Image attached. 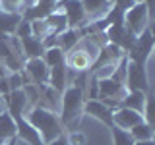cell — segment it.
<instances>
[{"mask_svg":"<svg viewBox=\"0 0 155 145\" xmlns=\"http://www.w3.org/2000/svg\"><path fill=\"white\" fill-rule=\"evenodd\" d=\"M27 122L39 132L43 143H51L56 137H60V122L48 108L37 106L27 114Z\"/></svg>","mask_w":155,"mask_h":145,"instance_id":"cell-1","label":"cell"},{"mask_svg":"<svg viewBox=\"0 0 155 145\" xmlns=\"http://www.w3.org/2000/svg\"><path fill=\"white\" fill-rule=\"evenodd\" d=\"M81 108H84V89H78V87L66 89L64 97H62V120H64V124L76 122Z\"/></svg>","mask_w":155,"mask_h":145,"instance_id":"cell-2","label":"cell"},{"mask_svg":"<svg viewBox=\"0 0 155 145\" xmlns=\"http://www.w3.org/2000/svg\"><path fill=\"white\" fill-rule=\"evenodd\" d=\"M124 21H126V27L132 35H140V33L145 31L147 27V21H149V8L145 2H140V4H134L130 10H126V16H124Z\"/></svg>","mask_w":155,"mask_h":145,"instance_id":"cell-3","label":"cell"},{"mask_svg":"<svg viewBox=\"0 0 155 145\" xmlns=\"http://www.w3.org/2000/svg\"><path fill=\"white\" fill-rule=\"evenodd\" d=\"M143 122V114L136 112V110H130V108H120L113 110V126L114 128H120V130H130L134 128L136 124Z\"/></svg>","mask_w":155,"mask_h":145,"instance_id":"cell-4","label":"cell"},{"mask_svg":"<svg viewBox=\"0 0 155 145\" xmlns=\"http://www.w3.org/2000/svg\"><path fill=\"white\" fill-rule=\"evenodd\" d=\"M97 97L101 99H118L122 103L124 99V87L120 81L107 77V79H97Z\"/></svg>","mask_w":155,"mask_h":145,"instance_id":"cell-5","label":"cell"},{"mask_svg":"<svg viewBox=\"0 0 155 145\" xmlns=\"http://www.w3.org/2000/svg\"><path fill=\"white\" fill-rule=\"evenodd\" d=\"M126 74H128V85L130 91H143L147 89V76H145V70L142 64H136V62H130L128 68H126Z\"/></svg>","mask_w":155,"mask_h":145,"instance_id":"cell-6","label":"cell"},{"mask_svg":"<svg viewBox=\"0 0 155 145\" xmlns=\"http://www.w3.org/2000/svg\"><path fill=\"white\" fill-rule=\"evenodd\" d=\"M6 99V105H8V110H10V116L12 118H23V110H25V105H27V95L23 89H16V91H10V93L4 97Z\"/></svg>","mask_w":155,"mask_h":145,"instance_id":"cell-7","label":"cell"},{"mask_svg":"<svg viewBox=\"0 0 155 145\" xmlns=\"http://www.w3.org/2000/svg\"><path fill=\"white\" fill-rule=\"evenodd\" d=\"M25 72L29 74V77H31L35 83L43 85L48 79V72L51 70H48L47 64L43 62V58H29L27 64H25Z\"/></svg>","mask_w":155,"mask_h":145,"instance_id":"cell-8","label":"cell"},{"mask_svg":"<svg viewBox=\"0 0 155 145\" xmlns=\"http://www.w3.org/2000/svg\"><path fill=\"white\" fill-rule=\"evenodd\" d=\"M85 112L89 116H93V118H97V120H101V122L113 126V110H110L107 105H103L101 101H97V99L87 101L85 103Z\"/></svg>","mask_w":155,"mask_h":145,"instance_id":"cell-9","label":"cell"},{"mask_svg":"<svg viewBox=\"0 0 155 145\" xmlns=\"http://www.w3.org/2000/svg\"><path fill=\"white\" fill-rule=\"evenodd\" d=\"M66 8V19H68V25L74 27V25H81L85 21V12L84 6H81V0H66L64 2Z\"/></svg>","mask_w":155,"mask_h":145,"instance_id":"cell-10","label":"cell"},{"mask_svg":"<svg viewBox=\"0 0 155 145\" xmlns=\"http://www.w3.org/2000/svg\"><path fill=\"white\" fill-rule=\"evenodd\" d=\"M16 128H18L19 137H21L25 143H29V145H43V139H41V135H39V132L27 122V120L18 118L16 120Z\"/></svg>","mask_w":155,"mask_h":145,"instance_id":"cell-11","label":"cell"},{"mask_svg":"<svg viewBox=\"0 0 155 145\" xmlns=\"http://www.w3.org/2000/svg\"><path fill=\"white\" fill-rule=\"evenodd\" d=\"M85 16L91 18H101L110 12V0H81Z\"/></svg>","mask_w":155,"mask_h":145,"instance_id":"cell-12","label":"cell"},{"mask_svg":"<svg viewBox=\"0 0 155 145\" xmlns=\"http://www.w3.org/2000/svg\"><path fill=\"white\" fill-rule=\"evenodd\" d=\"M145 105H147V97H145L143 91H130V93H126V97L122 99L124 108L136 110V112H140V114L143 112Z\"/></svg>","mask_w":155,"mask_h":145,"instance_id":"cell-13","label":"cell"},{"mask_svg":"<svg viewBox=\"0 0 155 145\" xmlns=\"http://www.w3.org/2000/svg\"><path fill=\"white\" fill-rule=\"evenodd\" d=\"M21 50L25 52L29 58H41L43 52H45V47H43L41 39H35L33 35L21 37Z\"/></svg>","mask_w":155,"mask_h":145,"instance_id":"cell-14","label":"cell"},{"mask_svg":"<svg viewBox=\"0 0 155 145\" xmlns=\"http://www.w3.org/2000/svg\"><path fill=\"white\" fill-rule=\"evenodd\" d=\"M47 27H48V33L51 35H60L62 31H66L68 29V19L64 14L60 12H54V14H48L47 19H45Z\"/></svg>","mask_w":155,"mask_h":145,"instance_id":"cell-15","label":"cell"},{"mask_svg":"<svg viewBox=\"0 0 155 145\" xmlns=\"http://www.w3.org/2000/svg\"><path fill=\"white\" fill-rule=\"evenodd\" d=\"M48 83L58 93L64 89V85H66V66L64 64H58L54 68H51V72H48Z\"/></svg>","mask_w":155,"mask_h":145,"instance_id":"cell-16","label":"cell"},{"mask_svg":"<svg viewBox=\"0 0 155 145\" xmlns=\"http://www.w3.org/2000/svg\"><path fill=\"white\" fill-rule=\"evenodd\" d=\"M16 120L12 118L8 112H0V141L4 139H12L16 135Z\"/></svg>","mask_w":155,"mask_h":145,"instance_id":"cell-17","label":"cell"},{"mask_svg":"<svg viewBox=\"0 0 155 145\" xmlns=\"http://www.w3.org/2000/svg\"><path fill=\"white\" fill-rule=\"evenodd\" d=\"M151 45H153V39H151V33L149 31H143L140 33L138 41H136V54H140V62L138 64H142V60L145 56H149V52H151Z\"/></svg>","mask_w":155,"mask_h":145,"instance_id":"cell-18","label":"cell"},{"mask_svg":"<svg viewBox=\"0 0 155 145\" xmlns=\"http://www.w3.org/2000/svg\"><path fill=\"white\" fill-rule=\"evenodd\" d=\"M19 23H21V16H18L16 12H0V31L12 33L18 29Z\"/></svg>","mask_w":155,"mask_h":145,"instance_id":"cell-19","label":"cell"},{"mask_svg":"<svg viewBox=\"0 0 155 145\" xmlns=\"http://www.w3.org/2000/svg\"><path fill=\"white\" fill-rule=\"evenodd\" d=\"M130 135H132L134 141H151V139H153L151 124H147V122L136 124L134 128H130Z\"/></svg>","mask_w":155,"mask_h":145,"instance_id":"cell-20","label":"cell"},{"mask_svg":"<svg viewBox=\"0 0 155 145\" xmlns=\"http://www.w3.org/2000/svg\"><path fill=\"white\" fill-rule=\"evenodd\" d=\"M68 64H70V68L81 72V70H85V68L91 64V58L87 56L84 50H80V48H78V50H74L70 56H68Z\"/></svg>","mask_w":155,"mask_h":145,"instance_id":"cell-21","label":"cell"},{"mask_svg":"<svg viewBox=\"0 0 155 145\" xmlns=\"http://www.w3.org/2000/svg\"><path fill=\"white\" fill-rule=\"evenodd\" d=\"M45 64L47 68H54L58 64H64V52H62V48H58V47H52V48H47L45 52Z\"/></svg>","mask_w":155,"mask_h":145,"instance_id":"cell-22","label":"cell"},{"mask_svg":"<svg viewBox=\"0 0 155 145\" xmlns=\"http://www.w3.org/2000/svg\"><path fill=\"white\" fill-rule=\"evenodd\" d=\"M76 43H78V33L74 29H66V31H62L60 35H58V48H62V50L72 48Z\"/></svg>","mask_w":155,"mask_h":145,"instance_id":"cell-23","label":"cell"},{"mask_svg":"<svg viewBox=\"0 0 155 145\" xmlns=\"http://www.w3.org/2000/svg\"><path fill=\"white\" fill-rule=\"evenodd\" d=\"M113 135H114V145H134V139L130 132L126 130H120V128H114L113 126Z\"/></svg>","mask_w":155,"mask_h":145,"instance_id":"cell-24","label":"cell"},{"mask_svg":"<svg viewBox=\"0 0 155 145\" xmlns=\"http://www.w3.org/2000/svg\"><path fill=\"white\" fill-rule=\"evenodd\" d=\"M8 83H10V91H16V89H23L25 81H23V76L19 72H16V74H12L8 77Z\"/></svg>","mask_w":155,"mask_h":145,"instance_id":"cell-25","label":"cell"},{"mask_svg":"<svg viewBox=\"0 0 155 145\" xmlns=\"http://www.w3.org/2000/svg\"><path fill=\"white\" fill-rule=\"evenodd\" d=\"M68 143L70 145H85V135L84 134H72Z\"/></svg>","mask_w":155,"mask_h":145,"instance_id":"cell-26","label":"cell"},{"mask_svg":"<svg viewBox=\"0 0 155 145\" xmlns=\"http://www.w3.org/2000/svg\"><path fill=\"white\" fill-rule=\"evenodd\" d=\"M10 93V83H8V77H0V95L6 97Z\"/></svg>","mask_w":155,"mask_h":145,"instance_id":"cell-27","label":"cell"},{"mask_svg":"<svg viewBox=\"0 0 155 145\" xmlns=\"http://www.w3.org/2000/svg\"><path fill=\"white\" fill-rule=\"evenodd\" d=\"M19 0H2V6L6 8V12H14V8H16V4Z\"/></svg>","mask_w":155,"mask_h":145,"instance_id":"cell-28","label":"cell"},{"mask_svg":"<svg viewBox=\"0 0 155 145\" xmlns=\"http://www.w3.org/2000/svg\"><path fill=\"white\" fill-rule=\"evenodd\" d=\"M47 145H70V143H68V139H64V137H56L54 141H51Z\"/></svg>","mask_w":155,"mask_h":145,"instance_id":"cell-29","label":"cell"},{"mask_svg":"<svg viewBox=\"0 0 155 145\" xmlns=\"http://www.w3.org/2000/svg\"><path fill=\"white\" fill-rule=\"evenodd\" d=\"M134 145H155L153 141H134Z\"/></svg>","mask_w":155,"mask_h":145,"instance_id":"cell-30","label":"cell"},{"mask_svg":"<svg viewBox=\"0 0 155 145\" xmlns=\"http://www.w3.org/2000/svg\"><path fill=\"white\" fill-rule=\"evenodd\" d=\"M0 77H4V66L0 64Z\"/></svg>","mask_w":155,"mask_h":145,"instance_id":"cell-31","label":"cell"},{"mask_svg":"<svg viewBox=\"0 0 155 145\" xmlns=\"http://www.w3.org/2000/svg\"><path fill=\"white\" fill-rule=\"evenodd\" d=\"M4 108V101H2V95H0V110Z\"/></svg>","mask_w":155,"mask_h":145,"instance_id":"cell-32","label":"cell"},{"mask_svg":"<svg viewBox=\"0 0 155 145\" xmlns=\"http://www.w3.org/2000/svg\"><path fill=\"white\" fill-rule=\"evenodd\" d=\"M6 145H16V141H14V139H12V141H10V143H6Z\"/></svg>","mask_w":155,"mask_h":145,"instance_id":"cell-33","label":"cell"},{"mask_svg":"<svg viewBox=\"0 0 155 145\" xmlns=\"http://www.w3.org/2000/svg\"><path fill=\"white\" fill-rule=\"evenodd\" d=\"M134 2H136V4H140V2H145V0H134Z\"/></svg>","mask_w":155,"mask_h":145,"instance_id":"cell-34","label":"cell"}]
</instances>
